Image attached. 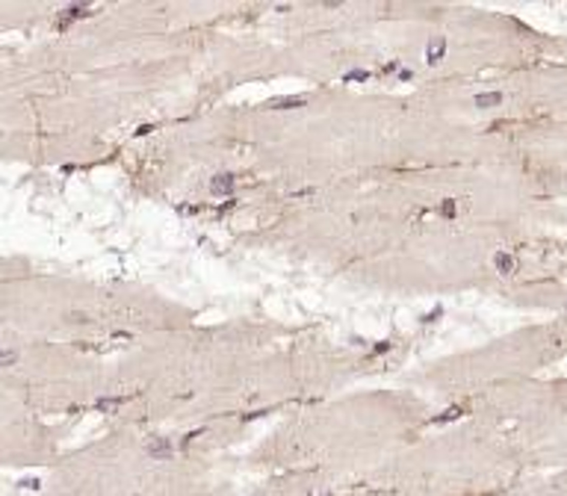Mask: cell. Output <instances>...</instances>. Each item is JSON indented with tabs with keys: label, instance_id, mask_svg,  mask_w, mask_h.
I'll list each match as a JSON object with an SVG mask.
<instances>
[{
	"label": "cell",
	"instance_id": "cell-1",
	"mask_svg": "<svg viewBox=\"0 0 567 496\" xmlns=\"http://www.w3.org/2000/svg\"><path fill=\"white\" fill-rule=\"evenodd\" d=\"M234 186H236V174H230V171H222V174H216L210 180V192L213 195H230Z\"/></svg>",
	"mask_w": 567,
	"mask_h": 496
},
{
	"label": "cell",
	"instance_id": "cell-2",
	"mask_svg": "<svg viewBox=\"0 0 567 496\" xmlns=\"http://www.w3.org/2000/svg\"><path fill=\"white\" fill-rule=\"evenodd\" d=\"M443 53H446V38L443 35H434L432 41H428V47H426V59H428V65H438L443 59Z\"/></svg>",
	"mask_w": 567,
	"mask_h": 496
},
{
	"label": "cell",
	"instance_id": "cell-3",
	"mask_svg": "<svg viewBox=\"0 0 567 496\" xmlns=\"http://www.w3.org/2000/svg\"><path fill=\"white\" fill-rule=\"evenodd\" d=\"M148 455H151V458H168V455H172V443H168L166 437H157V440H151V446H148Z\"/></svg>",
	"mask_w": 567,
	"mask_h": 496
},
{
	"label": "cell",
	"instance_id": "cell-4",
	"mask_svg": "<svg viewBox=\"0 0 567 496\" xmlns=\"http://www.w3.org/2000/svg\"><path fill=\"white\" fill-rule=\"evenodd\" d=\"M494 266L502 272V275H511L514 272V257L508 254V251H496V257H494Z\"/></svg>",
	"mask_w": 567,
	"mask_h": 496
},
{
	"label": "cell",
	"instance_id": "cell-5",
	"mask_svg": "<svg viewBox=\"0 0 567 496\" xmlns=\"http://www.w3.org/2000/svg\"><path fill=\"white\" fill-rule=\"evenodd\" d=\"M496 103H502V92H482V95H476V106H482V109L496 106Z\"/></svg>",
	"mask_w": 567,
	"mask_h": 496
},
{
	"label": "cell",
	"instance_id": "cell-6",
	"mask_svg": "<svg viewBox=\"0 0 567 496\" xmlns=\"http://www.w3.org/2000/svg\"><path fill=\"white\" fill-rule=\"evenodd\" d=\"M86 12H89V6H83V3H80V6H68V9L62 12V21H60V27H65L68 21H74V18L86 15Z\"/></svg>",
	"mask_w": 567,
	"mask_h": 496
},
{
	"label": "cell",
	"instance_id": "cell-7",
	"mask_svg": "<svg viewBox=\"0 0 567 496\" xmlns=\"http://www.w3.org/2000/svg\"><path fill=\"white\" fill-rule=\"evenodd\" d=\"M118 405H122V399L116 396V399H98V405H94V408H98V411H116Z\"/></svg>",
	"mask_w": 567,
	"mask_h": 496
},
{
	"label": "cell",
	"instance_id": "cell-8",
	"mask_svg": "<svg viewBox=\"0 0 567 496\" xmlns=\"http://www.w3.org/2000/svg\"><path fill=\"white\" fill-rule=\"evenodd\" d=\"M302 103V98H281V100H272V106H278V109H290V106H298Z\"/></svg>",
	"mask_w": 567,
	"mask_h": 496
},
{
	"label": "cell",
	"instance_id": "cell-9",
	"mask_svg": "<svg viewBox=\"0 0 567 496\" xmlns=\"http://www.w3.org/2000/svg\"><path fill=\"white\" fill-rule=\"evenodd\" d=\"M440 213H443V216H455V201H443Z\"/></svg>",
	"mask_w": 567,
	"mask_h": 496
},
{
	"label": "cell",
	"instance_id": "cell-10",
	"mask_svg": "<svg viewBox=\"0 0 567 496\" xmlns=\"http://www.w3.org/2000/svg\"><path fill=\"white\" fill-rule=\"evenodd\" d=\"M370 74L366 71H352V74H346V80H366Z\"/></svg>",
	"mask_w": 567,
	"mask_h": 496
},
{
	"label": "cell",
	"instance_id": "cell-11",
	"mask_svg": "<svg viewBox=\"0 0 567 496\" xmlns=\"http://www.w3.org/2000/svg\"><path fill=\"white\" fill-rule=\"evenodd\" d=\"M12 361H15V355L6 349V352H3V366H12Z\"/></svg>",
	"mask_w": 567,
	"mask_h": 496
},
{
	"label": "cell",
	"instance_id": "cell-12",
	"mask_svg": "<svg viewBox=\"0 0 567 496\" xmlns=\"http://www.w3.org/2000/svg\"><path fill=\"white\" fill-rule=\"evenodd\" d=\"M24 485H27V488H30V491H36V488H38V479H27V482H24Z\"/></svg>",
	"mask_w": 567,
	"mask_h": 496
}]
</instances>
